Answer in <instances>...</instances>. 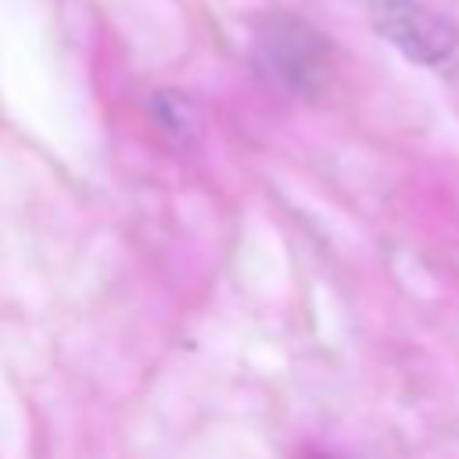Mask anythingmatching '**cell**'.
I'll return each instance as SVG.
<instances>
[{
  "label": "cell",
  "instance_id": "cell-1",
  "mask_svg": "<svg viewBox=\"0 0 459 459\" xmlns=\"http://www.w3.org/2000/svg\"><path fill=\"white\" fill-rule=\"evenodd\" d=\"M255 65L280 90L312 97L330 79V47L308 22L269 14L255 32Z\"/></svg>",
  "mask_w": 459,
  "mask_h": 459
},
{
  "label": "cell",
  "instance_id": "cell-2",
  "mask_svg": "<svg viewBox=\"0 0 459 459\" xmlns=\"http://www.w3.org/2000/svg\"><path fill=\"white\" fill-rule=\"evenodd\" d=\"M373 29L416 65H441L459 47V29L423 0H373Z\"/></svg>",
  "mask_w": 459,
  "mask_h": 459
},
{
  "label": "cell",
  "instance_id": "cell-3",
  "mask_svg": "<svg viewBox=\"0 0 459 459\" xmlns=\"http://www.w3.org/2000/svg\"><path fill=\"white\" fill-rule=\"evenodd\" d=\"M151 118H154L158 129H161L172 143H179V147L194 143L197 133H201V118H197L194 100L183 97V93H176V90H158V93L151 97Z\"/></svg>",
  "mask_w": 459,
  "mask_h": 459
}]
</instances>
